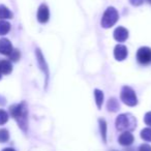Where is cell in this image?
Returning a JSON list of instances; mask_svg holds the SVG:
<instances>
[{
	"mask_svg": "<svg viewBox=\"0 0 151 151\" xmlns=\"http://www.w3.org/2000/svg\"><path fill=\"white\" fill-rule=\"evenodd\" d=\"M9 114L18 122L20 127L24 132H26L28 124V110L26 107V104L21 103L17 104V105H13L9 108Z\"/></svg>",
	"mask_w": 151,
	"mask_h": 151,
	"instance_id": "6da1fadb",
	"label": "cell"
},
{
	"mask_svg": "<svg viewBox=\"0 0 151 151\" xmlns=\"http://www.w3.org/2000/svg\"><path fill=\"white\" fill-rule=\"evenodd\" d=\"M116 128L119 132H130L137 126V120L132 114H121L116 118Z\"/></svg>",
	"mask_w": 151,
	"mask_h": 151,
	"instance_id": "7a4b0ae2",
	"label": "cell"
},
{
	"mask_svg": "<svg viewBox=\"0 0 151 151\" xmlns=\"http://www.w3.org/2000/svg\"><path fill=\"white\" fill-rule=\"evenodd\" d=\"M118 18H119V15H118L117 9L114 7H108L104 13L101 24L104 28H110L115 25L116 22L118 21Z\"/></svg>",
	"mask_w": 151,
	"mask_h": 151,
	"instance_id": "3957f363",
	"label": "cell"
},
{
	"mask_svg": "<svg viewBox=\"0 0 151 151\" xmlns=\"http://www.w3.org/2000/svg\"><path fill=\"white\" fill-rule=\"evenodd\" d=\"M120 99L126 106H129V107H134L138 104L136 92L128 86L122 87L121 93H120Z\"/></svg>",
	"mask_w": 151,
	"mask_h": 151,
	"instance_id": "277c9868",
	"label": "cell"
},
{
	"mask_svg": "<svg viewBox=\"0 0 151 151\" xmlns=\"http://www.w3.org/2000/svg\"><path fill=\"white\" fill-rule=\"evenodd\" d=\"M137 59L141 64H148L151 62V49L148 47H142L137 52Z\"/></svg>",
	"mask_w": 151,
	"mask_h": 151,
	"instance_id": "5b68a950",
	"label": "cell"
},
{
	"mask_svg": "<svg viewBox=\"0 0 151 151\" xmlns=\"http://www.w3.org/2000/svg\"><path fill=\"white\" fill-rule=\"evenodd\" d=\"M49 18H50V12L48 6L46 4H42L37 11V21L42 24H45L49 21Z\"/></svg>",
	"mask_w": 151,
	"mask_h": 151,
	"instance_id": "8992f818",
	"label": "cell"
},
{
	"mask_svg": "<svg viewBox=\"0 0 151 151\" xmlns=\"http://www.w3.org/2000/svg\"><path fill=\"white\" fill-rule=\"evenodd\" d=\"M127 49L123 45H117L114 49V56H115L116 60L122 61L127 57Z\"/></svg>",
	"mask_w": 151,
	"mask_h": 151,
	"instance_id": "52a82bcc",
	"label": "cell"
},
{
	"mask_svg": "<svg viewBox=\"0 0 151 151\" xmlns=\"http://www.w3.org/2000/svg\"><path fill=\"white\" fill-rule=\"evenodd\" d=\"M114 38L119 42H125L128 38V30L124 27H117L114 31Z\"/></svg>",
	"mask_w": 151,
	"mask_h": 151,
	"instance_id": "ba28073f",
	"label": "cell"
},
{
	"mask_svg": "<svg viewBox=\"0 0 151 151\" xmlns=\"http://www.w3.org/2000/svg\"><path fill=\"white\" fill-rule=\"evenodd\" d=\"M134 136L130 134V132H123L118 138V142L122 146H129L134 143Z\"/></svg>",
	"mask_w": 151,
	"mask_h": 151,
	"instance_id": "9c48e42d",
	"label": "cell"
},
{
	"mask_svg": "<svg viewBox=\"0 0 151 151\" xmlns=\"http://www.w3.org/2000/svg\"><path fill=\"white\" fill-rule=\"evenodd\" d=\"M13 50V45L7 38H1L0 40V54L9 56Z\"/></svg>",
	"mask_w": 151,
	"mask_h": 151,
	"instance_id": "30bf717a",
	"label": "cell"
},
{
	"mask_svg": "<svg viewBox=\"0 0 151 151\" xmlns=\"http://www.w3.org/2000/svg\"><path fill=\"white\" fill-rule=\"evenodd\" d=\"M36 58H37V62H38V64H40V68H42V70L44 71V73L46 75L47 79H48V77H49V69H48V66H47V63H46V61H45L44 56H42V52H40V51L38 50V49L36 50Z\"/></svg>",
	"mask_w": 151,
	"mask_h": 151,
	"instance_id": "8fae6325",
	"label": "cell"
},
{
	"mask_svg": "<svg viewBox=\"0 0 151 151\" xmlns=\"http://www.w3.org/2000/svg\"><path fill=\"white\" fill-rule=\"evenodd\" d=\"M13 70V65L9 60L0 61V71L2 75H9Z\"/></svg>",
	"mask_w": 151,
	"mask_h": 151,
	"instance_id": "7c38bea8",
	"label": "cell"
},
{
	"mask_svg": "<svg viewBox=\"0 0 151 151\" xmlns=\"http://www.w3.org/2000/svg\"><path fill=\"white\" fill-rule=\"evenodd\" d=\"M13 18V13L4 5H0V19H12Z\"/></svg>",
	"mask_w": 151,
	"mask_h": 151,
	"instance_id": "4fadbf2b",
	"label": "cell"
},
{
	"mask_svg": "<svg viewBox=\"0 0 151 151\" xmlns=\"http://www.w3.org/2000/svg\"><path fill=\"white\" fill-rule=\"evenodd\" d=\"M108 110H109L110 112H117L118 110H119L120 106H119V103H118V101L116 99H114V97H112V99H109V101H108Z\"/></svg>",
	"mask_w": 151,
	"mask_h": 151,
	"instance_id": "5bb4252c",
	"label": "cell"
},
{
	"mask_svg": "<svg viewBox=\"0 0 151 151\" xmlns=\"http://www.w3.org/2000/svg\"><path fill=\"white\" fill-rule=\"evenodd\" d=\"M11 30V24L4 20H0V35H5Z\"/></svg>",
	"mask_w": 151,
	"mask_h": 151,
	"instance_id": "9a60e30c",
	"label": "cell"
},
{
	"mask_svg": "<svg viewBox=\"0 0 151 151\" xmlns=\"http://www.w3.org/2000/svg\"><path fill=\"white\" fill-rule=\"evenodd\" d=\"M94 97H95V103H96L97 108L101 109V106H103V103H104V93L101 92V90H99V89H95Z\"/></svg>",
	"mask_w": 151,
	"mask_h": 151,
	"instance_id": "2e32d148",
	"label": "cell"
},
{
	"mask_svg": "<svg viewBox=\"0 0 151 151\" xmlns=\"http://www.w3.org/2000/svg\"><path fill=\"white\" fill-rule=\"evenodd\" d=\"M99 128H101V138H103L104 142L106 143L107 141V123H106L105 119H99Z\"/></svg>",
	"mask_w": 151,
	"mask_h": 151,
	"instance_id": "e0dca14e",
	"label": "cell"
},
{
	"mask_svg": "<svg viewBox=\"0 0 151 151\" xmlns=\"http://www.w3.org/2000/svg\"><path fill=\"white\" fill-rule=\"evenodd\" d=\"M141 138L145 142H151V128L146 127L144 129H142V132H141Z\"/></svg>",
	"mask_w": 151,
	"mask_h": 151,
	"instance_id": "ac0fdd59",
	"label": "cell"
},
{
	"mask_svg": "<svg viewBox=\"0 0 151 151\" xmlns=\"http://www.w3.org/2000/svg\"><path fill=\"white\" fill-rule=\"evenodd\" d=\"M9 139V134L7 129L5 128H1L0 129V143H5L7 142Z\"/></svg>",
	"mask_w": 151,
	"mask_h": 151,
	"instance_id": "d6986e66",
	"label": "cell"
},
{
	"mask_svg": "<svg viewBox=\"0 0 151 151\" xmlns=\"http://www.w3.org/2000/svg\"><path fill=\"white\" fill-rule=\"evenodd\" d=\"M9 57L12 61H18L20 59V57H21V53H20V51L17 50V49H14L11 52V54L9 55Z\"/></svg>",
	"mask_w": 151,
	"mask_h": 151,
	"instance_id": "ffe728a7",
	"label": "cell"
},
{
	"mask_svg": "<svg viewBox=\"0 0 151 151\" xmlns=\"http://www.w3.org/2000/svg\"><path fill=\"white\" fill-rule=\"evenodd\" d=\"M9 120V114L4 110H0V125L5 124Z\"/></svg>",
	"mask_w": 151,
	"mask_h": 151,
	"instance_id": "44dd1931",
	"label": "cell"
},
{
	"mask_svg": "<svg viewBox=\"0 0 151 151\" xmlns=\"http://www.w3.org/2000/svg\"><path fill=\"white\" fill-rule=\"evenodd\" d=\"M144 122L147 124L148 126L151 127V112H148V113L145 114L144 116Z\"/></svg>",
	"mask_w": 151,
	"mask_h": 151,
	"instance_id": "7402d4cb",
	"label": "cell"
},
{
	"mask_svg": "<svg viewBox=\"0 0 151 151\" xmlns=\"http://www.w3.org/2000/svg\"><path fill=\"white\" fill-rule=\"evenodd\" d=\"M139 151H151V146L148 144H143L140 146Z\"/></svg>",
	"mask_w": 151,
	"mask_h": 151,
	"instance_id": "603a6c76",
	"label": "cell"
},
{
	"mask_svg": "<svg viewBox=\"0 0 151 151\" xmlns=\"http://www.w3.org/2000/svg\"><path fill=\"white\" fill-rule=\"evenodd\" d=\"M129 2L134 6H139V5H141L144 2V0H129Z\"/></svg>",
	"mask_w": 151,
	"mask_h": 151,
	"instance_id": "cb8c5ba5",
	"label": "cell"
},
{
	"mask_svg": "<svg viewBox=\"0 0 151 151\" xmlns=\"http://www.w3.org/2000/svg\"><path fill=\"white\" fill-rule=\"evenodd\" d=\"M2 151H16V150L13 148H5V149H3Z\"/></svg>",
	"mask_w": 151,
	"mask_h": 151,
	"instance_id": "d4e9b609",
	"label": "cell"
},
{
	"mask_svg": "<svg viewBox=\"0 0 151 151\" xmlns=\"http://www.w3.org/2000/svg\"><path fill=\"white\" fill-rule=\"evenodd\" d=\"M145 1H147V2L150 3V4H151V0H145Z\"/></svg>",
	"mask_w": 151,
	"mask_h": 151,
	"instance_id": "484cf974",
	"label": "cell"
},
{
	"mask_svg": "<svg viewBox=\"0 0 151 151\" xmlns=\"http://www.w3.org/2000/svg\"><path fill=\"white\" fill-rule=\"evenodd\" d=\"M1 75H2V73H1V71H0V80H1V77H2Z\"/></svg>",
	"mask_w": 151,
	"mask_h": 151,
	"instance_id": "4316f807",
	"label": "cell"
}]
</instances>
